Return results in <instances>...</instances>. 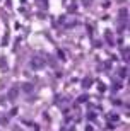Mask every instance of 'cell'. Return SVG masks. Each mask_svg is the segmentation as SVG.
<instances>
[{"label":"cell","mask_w":130,"mask_h":131,"mask_svg":"<svg viewBox=\"0 0 130 131\" xmlns=\"http://www.w3.org/2000/svg\"><path fill=\"white\" fill-rule=\"evenodd\" d=\"M43 66H45V60L41 58V56H33V58H31V68L40 70Z\"/></svg>","instance_id":"1"},{"label":"cell","mask_w":130,"mask_h":131,"mask_svg":"<svg viewBox=\"0 0 130 131\" xmlns=\"http://www.w3.org/2000/svg\"><path fill=\"white\" fill-rule=\"evenodd\" d=\"M0 70H2V71H7V70H9V65H7V58H5V56H0Z\"/></svg>","instance_id":"2"},{"label":"cell","mask_w":130,"mask_h":131,"mask_svg":"<svg viewBox=\"0 0 130 131\" xmlns=\"http://www.w3.org/2000/svg\"><path fill=\"white\" fill-rule=\"evenodd\" d=\"M33 89H34V87H33V83H31V82H26V83L22 85V90H24L26 94H31V92H33Z\"/></svg>","instance_id":"3"},{"label":"cell","mask_w":130,"mask_h":131,"mask_svg":"<svg viewBox=\"0 0 130 131\" xmlns=\"http://www.w3.org/2000/svg\"><path fill=\"white\" fill-rule=\"evenodd\" d=\"M15 97H17V89L14 87V89H10V90H9V101H14Z\"/></svg>","instance_id":"4"},{"label":"cell","mask_w":130,"mask_h":131,"mask_svg":"<svg viewBox=\"0 0 130 131\" xmlns=\"http://www.w3.org/2000/svg\"><path fill=\"white\" fill-rule=\"evenodd\" d=\"M82 87H84V89L91 87V78H84V82H82Z\"/></svg>","instance_id":"5"},{"label":"cell","mask_w":130,"mask_h":131,"mask_svg":"<svg viewBox=\"0 0 130 131\" xmlns=\"http://www.w3.org/2000/svg\"><path fill=\"white\" fill-rule=\"evenodd\" d=\"M108 118H109L111 121H118V116H116V114H109Z\"/></svg>","instance_id":"6"},{"label":"cell","mask_w":130,"mask_h":131,"mask_svg":"<svg viewBox=\"0 0 130 131\" xmlns=\"http://www.w3.org/2000/svg\"><path fill=\"white\" fill-rule=\"evenodd\" d=\"M120 77H123V78H125V77H127V68H123V70H122V71H120Z\"/></svg>","instance_id":"7"},{"label":"cell","mask_w":130,"mask_h":131,"mask_svg":"<svg viewBox=\"0 0 130 131\" xmlns=\"http://www.w3.org/2000/svg\"><path fill=\"white\" fill-rule=\"evenodd\" d=\"M86 101H87V95H82V97L79 99V102H86Z\"/></svg>","instance_id":"8"},{"label":"cell","mask_w":130,"mask_h":131,"mask_svg":"<svg viewBox=\"0 0 130 131\" xmlns=\"http://www.w3.org/2000/svg\"><path fill=\"white\" fill-rule=\"evenodd\" d=\"M0 124H7V118H2V119H0Z\"/></svg>","instance_id":"9"},{"label":"cell","mask_w":130,"mask_h":131,"mask_svg":"<svg viewBox=\"0 0 130 131\" xmlns=\"http://www.w3.org/2000/svg\"><path fill=\"white\" fill-rule=\"evenodd\" d=\"M91 4V0H84V5H89Z\"/></svg>","instance_id":"10"}]
</instances>
